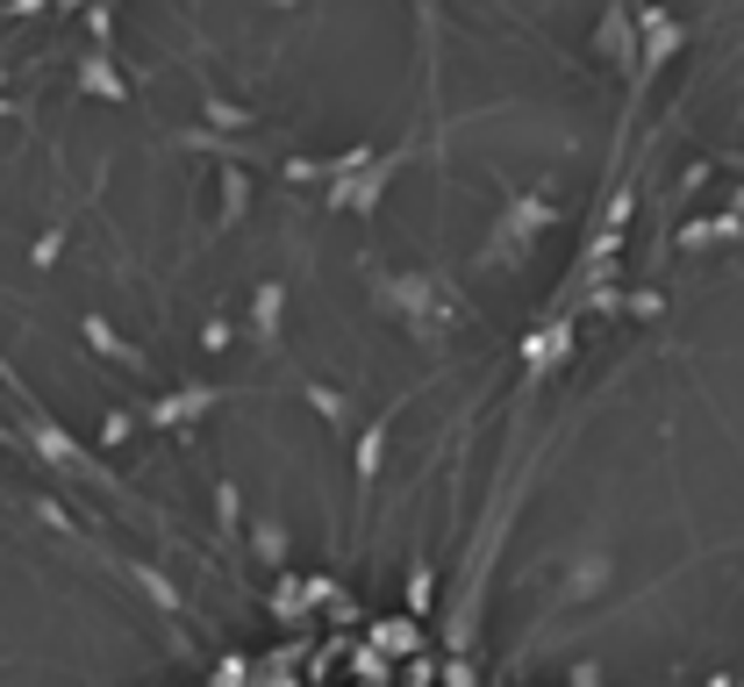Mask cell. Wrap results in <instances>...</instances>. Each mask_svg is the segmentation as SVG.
<instances>
[{
	"label": "cell",
	"instance_id": "7a4b0ae2",
	"mask_svg": "<svg viewBox=\"0 0 744 687\" xmlns=\"http://www.w3.org/2000/svg\"><path fill=\"white\" fill-rule=\"evenodd\" d=\"M251 330H258V337H272V330H280V287H265V294H258V309H251Z\"/></svg>",
	"mask_w": 744,
	"mask_h": 687
},
{
	"label": "cell",
	"instance_id": "3957f363",
	"mask_svg": "<svg viewBox=\"0 0 744 687\" xmlns=\"http://www.w3.org/2000/svg\"><path fill=\"white\" fill-rule=\"evenodd\" d=\"M86 344H94V351H108V358H129V351L115 344V330H108V323H86Z\"/></svg>",
	"mask_w": 744,
	"mask_h": 687
},
{
	"label": "cell",
	"instance_id": "277c9868",
	"mask_svg": "<svg viewBox=\"0 0 744 687\" xmlns=\"http://www.w3.org/2000/svg\"><path fill=\"white\" fill-rule=\"evenodd\" d=\"M272 8H294V0H272Z\"/></svg>",
	"mask_w": 744,
	"mask_h": 687
},
{
	"label": "cell",
	"instance_id": "6da1fadb",
	"mask_svg": "<svg viewBox=\"0 0 744 687\" xmlns=\"http://www.w3.org/2000/svg\"><path fill=\"white\" fill-rule=\"evenodd\" d=\"M80 86H86V94H101V101H123V80H115L108 58H86V65H80Z\"/></svg>",
	"mask_w": 744,
	"mask_h": 687
}]
</instances>
